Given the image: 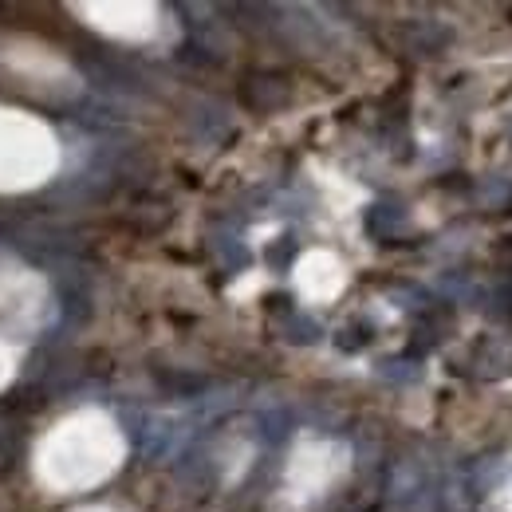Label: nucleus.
I'll list each match as a JSON object with an SVG mask.
<instances>
[{"mask_svg":"<svg viewBox=\"0 0 512 512\" xmlns=\"http://www.w3.org/2000/svg\"><path fill=\"white\" fill-rule=\"evenodd\" d=\"M56 166L52 134L24 111L0 107V190H28Z\"/></svg>","mask_w":512,"mask_h":512,"instance_id":"f03ea898","label":"nucleus"},{"mask_svg":"<svg viewBox=\"0 0 512 512\" xmlns=\"http://www.w3.org/2000/svg\"><path fill=\"white\" fill-rule=\"evenodd\" d=\"M111 469V434L103 422L71 418L40 446V477L56 489H79Z\"/></svg>","mask_w":512,"mask_h":512,"instance_id":"f257e3e1","label":"nucleus"},{"mask_svg":"<svg viewBox=\"0 0 512 512\" xmlns=\"http://www.w3.org/2000/svg\"><path fill=\"white\" fill-rule=\"evenodd\" d=\"M12 371H16V367H12V351L0 343V386L12 379Z\"/></svg>","mask_w":512,"mask_h":512,"instance_id":"7ed1b4c3","label":"nucleus"}]
</instances>
